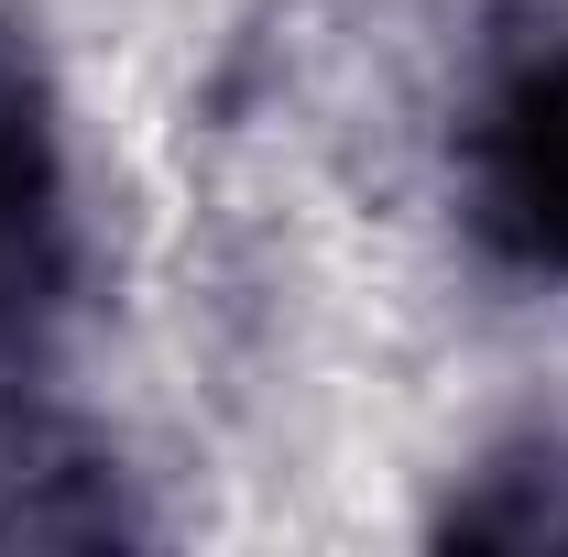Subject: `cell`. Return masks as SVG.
I'll return each instance as SVG.
<instances>
[{"label":"cell","mask_w":568,"mask_h":557,"mask_svg":"<svg viewBox=\"0 0 568 557\" xmlns=\"http://www.w3.org/2000/svg\"><path fill=\"white\" fill-rule=\"evenodd\" d=\"M470 198H481L493 252L568 274V44L525 55L493 88L481 142H470Z\"/></svg>","instance_id":"obj_1"},{"label":"cell","mask_w":568,"mask_h":557,"mask_svg":"<svg viewBox=\"0 0 568 557\" xmlns=\"http://www.w3.org/2000/svg\"><path fill=\"white\" fill-rule=\"evenodd\" d=\"M67 306V186H55V142L22 77H0V405L33 372V350Z\"/></svg>","instance_id":"obj_2"}]
</instances>
